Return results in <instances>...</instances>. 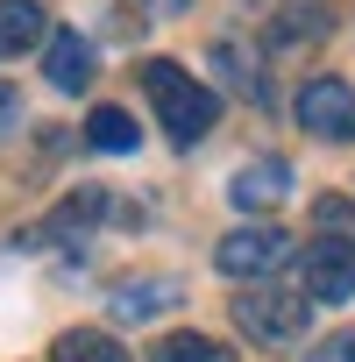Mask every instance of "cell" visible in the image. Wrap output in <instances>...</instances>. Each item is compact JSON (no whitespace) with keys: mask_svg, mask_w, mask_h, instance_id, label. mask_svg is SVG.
I'll list each match as a JSON object with an SVG mask.
<instances>
[{"mask_svg":"<svg viewBox=\"0 0 355 362\" xmlns=\"http://www.w3.org/2000/svg\"><path fill=\"white\" fill-rule=\"evenodd\" d=\"M163 305H178L170 277H128V284H114V320H149Z\"/></svg>","mask_w":355,"mask_h":362,"instance_id":"obj_9","label":"cell"},{"mask_svg":"<svg viewBox=\"0 0 355 362\" xmlns=\"http://www.w3.org/2000/svg\"><path fill=\"white\" fill-rule=\"evenodd\" d=\"M305 298H320V305L355 298V249H348V242H320V249H305Z\"/></svg>","mask_w":355,"mask_h":362,"instance_id":"obj_5","label":"cell"},{"mask_svg":"<svg viewBox=\"0 0 355 362\" xmlns=\"http://www.w3.org/2000/svg\"><path fill=\"white\" fill-rule=\"evenodd\" d=\"M86 142H93V149H114V156H121V149H135L142 135H135V121H128L121 107H93V121H86Z\"/></svg>","mask_w":355,"mask_h":362,"instance_id":"obj_12","label":"cell"},{"mask_svg":"<svg viewBox=\"0 0 355 362\" xmlns=\"http://www.w3.org/2000/svg\"><path fill=\"white\" fill-rule=\"evenodd\" d=\"M313 221H320L334 242H348V249H355V206H341V199H320V206H313Z\"/></svg>","mask_w":355,"mask_h":362,"instance_id":"obj_14","label":"cell"},{"mask_svg":"<svg viewBox=\"0 0 355 362\" xmlns=\"http://www.w3.org/2000/svg\"><path fill=\"white\" fill-rule=\"evenodd\" d=\"M284 192H291V163H284V156L242 163V170H235V185H228V199H235L242 214H270V206H284Z\"/></svg>","mask_w":355,"mask_h":362,"instance_id":"obj_6","label":"cell"},{"mask_svg":"<svg viewBox=\"0 0 355 362\" xmlns=\"http://www.w3.org/2000/svg\"><path fill=\"white\" fill-rule=\"evenodd\" d=\"M149 362H228V348L206 341V334H163Z\"/></svg>","mask_w":355,"mask_h":362,"instance_id":"obj_13","label":"cell"},{"mask_svg":"<svg viewBox=\"0 0 355 362\" xmlns=\"http://www.w3.org/2000/svg\"><path fill=\"white\" fill-rule=\"evenodd\" d=\"M298 128L320 142H348L355 135V93L341 78H305L298 86Z\"/></svg>","mask_w":355,"mask_h":362,"instance_id":"obj_3","label":"cell"},{"mask_svg":"<svg viewBox=\"0 0 355 362\" xmlns=\"http://www.w3.org/2000/svg\"><path fill=\"white\" fill-rule=\"evenodd\" d=\"M142 93H149V107H156V121H163V135H170L178 149H192V142L214 128V114H221V100L178 64V57H149V64H142Z\"/></svg>","mask_w":355,"mask_h":362,"instance_id":"obj_1","label":"cell"},{"mask_svg":"<svg viewBox=\"0 0 355 362\" xmlns=\"http://www.w3.org/2000/svg\"><path fill=\"white\" fill-rule=\"evenodd\" d=\"M135 8H142V15H156V22H170V15H185L192 0H135Z\"/></svg>","mask_w":355,"mask_h":362,"instance_id":"obj_16","label":"cell"},{"mask_svg":"<svg viewBox=\"0 0 355 362\" xmlns=\"http://www.w3.org/2000/svg\"><path fill=\"white\" fill-rule=\"evenodd\" d=\"M57 362H128V348L114 334H93V327H64L57 334Z\"/></svg>","mask_w":355,"mask_h":362,"instance_id":"obj_10","label":"cell"},{"mask_svg":"<svg viewBox=\"0 0 355 362\" xmlns=\"http://www.w3.org/2000/svg\"><path fill=\"white\" fill-rule=\"evenodd\" d=\"M305 313H313L305 291H249V298H235V327L249 341H263V348H291L305 334Z\"/></svg>","mask_w":355,"mask_h":362,"instance_id":"obj_2","label":"cell"},{"mask_svg":"<svg viewBox=\"0 0 355 362\" xmlns=\"http://www.w3.org/2000/svg\"><path fill=\"white\" fill-rule=\"evenodd\" d=\"M43 71H50V86H57V93H86V78H93V50H86V36L57 29V36H50Z\"/></svg>","mask_w":355,"mask_h":362,"instance_id":"obj_7","label":"cell"},{"mask_svg":"<svg viewBox=\"0 0 355 362\" xmlns=\"http://www.w3.org/2000/svg\"><path fill=\"white\" fill-rule=\"evenodd\" d=\"M291 256V235L284 228H235L221 249H214V263H221V277H263V270H277Z\"/></svg>","mask_w":355,"mask_h":362,"instance_id":"obj_4","label":"cell"},{"mask_svg":"<svg viewBox=\"0 0 355 362\" xmlns=\"http://www.w3.org/2000/svg\"><path fill=\"white\" fill-rule=\"evenodd\" d=\"M15 121H22V93H15V86H0V128H15Z\"/></svg>","mask_w":355,"mask_h":362,"instance_id":"obj_17","label":"cell"},{"mask_svg":"<svg viewBox=\"0 0 355 362\" xmlns=\"http://www.w3.org/2000/svg\"><path fill=\"white\" fill-rule=\"evenodd\" d=\"M249 8H256V0H249Z\"/></svg>","mask_w":355,"mask_h":362,"instance_id":"obj_18","label":"cell"},{"mask_svg":"<svg viewBox=\"0 0 355 362\" xmlns=\"http://www.w3.org/2000/svg\"><path fill=\"white\" fill-rule=\"evenodd\" d=\"M93 221H100V192H78V199H71V206H57L29 242H36V249H50V242H64V235H78V228H93Z\"/></svg>","mask_w":355,"mask_h":362,"instance_id":"obj_11","label":"cell"},{"mask_svg":"<svg viewBox=\"0 0 355 362\" xmlns=\"http://www.w3.org/2000/svg\"><path fill=\"white\" fill-rule=\"evenodd\" d=\"M305 362H355V334H327V341H320Z\"/></svg>","mask_w":355,"mask_h":362,"instance_id":"obj_15","label":"cell"},{"mask_svg":"<svg viewBox=\"0 0 355 362\" xmlns=\"http://www.w3.org/2000/svg\"><path fill=\"white\" fill-rule=\"evenodd\" d=\"M43 29H50V22H43L36 0H0V64L22 57V50H36V36H43Z\"/></svg>","mask_w":355,"mask_h":362,"instance_id":"obj_8","label":"cell"}]
</instances>
